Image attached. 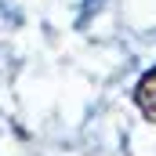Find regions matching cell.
Instances as JSON below:
<instances>
[{"instance_id":"1","label":"cell","mask_w":156,"mask_h":156,"mask_svg":"<svg viewBox=\"0 0 156 156\" xmlns=\"http://www.w3.org/2000/svg\"><path fill=\"white\" fill-rule=\"evenodd\" d=\"M134 105L142 109V116L149 120V123H156V66L138 80V87H134Z\"/></svg>"}]
</instances>
